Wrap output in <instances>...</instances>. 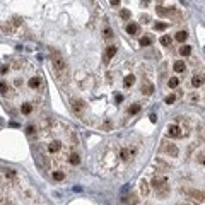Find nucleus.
I'll return each mask as SVG.
<instances>
[{"label":"nucleus","mask_w":205,"mask_h":205,"mask_svg":"<svg viewBox=\"0 0 205 205\" xmlns=\"http://www.w3.org/2000/svg\"><path fill=\"white\" fill-rule=\"evenodd\" d=\"M191 84H193V87H200V86H202V79L195 75V77L191 79Z\"/></svg>","instance_id":"28"},{"label":"nucleus","mask_w":205,"mask_h":205,"mask_svg":"<svg viewBox=\"0 0 205 205\" xmlns=\"http://www.w3.org/2000/svg\"><path fill=\"white\" fill-rule=\"evenodd\" d=\"M133 84H135V75H127L125 80H123V86L125 87H132Z\"/></svg>","instance_id":"17"},{"label":"nucleus","mask_w":205,"mask_h":205,"mask_svg":"<svg viewBox=\"0 0 205 205\" xmlns=\"http://www.w3.org/2000/svg\"><path fill=\"white\" fill-rule=\"evenodd\" d=\"M58 150H62V144H60V142H51V144H48V152H50V154H56V152H58Z\"/></svg>","instance_id":"11"},{"label":"nucleus","mask_w":205,"mask_h":205,"mask_svg":"<svg viewBox=\"0 0 205 205\" xmlns=\"http://www.w3.org/2000/svg\"><path fill=\"white\" fill-rule=\"evenodd\" d=\"M5 176H9V178H16L17 173H16V169H5Z\"/></svg>","instance_id":"31"},{"label":"nucleus","mask_w":205,"mask_h":205,"mask_svg":"<svg viewBox=\"0 0 205 205\" xmlns=\"http://www.w3.org/2000/svg\"><path fill=\"white\" fill-rule=\"evenodd\" d=\"M173 69H174V72H185V69H186V65H185V62H174V65H173Z\"/></svg>","instance_id":"14"},{"label":"nucleus","mask_w":205,"mask_h":205,"mask_svg":"<svg viewBox=\"0 0 205 205\" xmlns=\"http://www.w3.org/2000/svg\"><path fill=\"white\" fill-rule=\"evenodd\" d=\"M114 55H116V46H113V45L108 46V48H106V53H104V63H108Z\"/></svg>","instance_id":"6"},{"label":"nucleus","mask_w":205,"mask_h":205,"mask_svg":"<svg viewBox=\"0 0 205 205\" xmlns=\"http://www.w3.org/2000/svg\"><path fill=\"white\" fill-rule=\"evenodd\" d=\"M110 2H111V5H114V7H116V5L120 3V0H110Z\"/></svg>","instance_id":"37"},{"label":"nucleus","mask_w":205,"mask_h":205,"mask_svg":"<svg viewBox=\"0 0 205 205\" xmlns=\"http://www.w3.org/2000/svg\"><path fill=\"white\" fill-rule=\"evenodd\" d=\"M63 178H65V174H63L62 171H53V180H55V181H62Z\"/></svg>","instance_id":"26"},{"label":"nucleus","mask_w":205,"mask_h":205,"mask_svg":"<svg viewBox=\"0 0 205 205\" xmlns=\"http://www.w3.org/2000/svg\"><path fill=\"white\" fill-rule=\"evenodd\" d=\"M164 101H166V104H173V103L176 101V96H174V94H169V96L164 99Z\"/></svg>","instance_id":"33"},{"label":"nucleus","mask_w":205,"mask_h":205,"mask_svg":"<svg viewBox=\"0 0 205 205\" xmlns=\"http://www.w3.org/2000/svg\"><path fill=\"white\" fill-rule=\"evenodd\" d=\"M161 45H162V46H169V45H171V38H169V36H162V38H161Z\"/></svg>","instance_id":"29"},{"label":"nucleus","mask_w":205,"mask_h":205,"mask_svg":"<svg viewBox=\"0 0 205 205\" xmlns=\"http://www.w3.org/2000/svg\"><path fill=\"white\" fill-rule=\"evenodd\" d=\"M29 87H31V89H39V87H41V79H39V77H33V79L29 80Z\"/></svg>","instance_id":"13"},{"label":"nucleus","mask_w":205,"mask_h":205,"mask_svg":"<svg viewBox=\"0 0 205 205\" xmlns=\"http://www.w3.org/2000/svg\"><path fill=\"white\" fill-rule=\"evenodd\" d=\"M150 43H152V38H150V36H144L142 39H140V46H142V48L150 46Z\"/></svg>","instance_id":"20"},{"label":"nucleus","mask_w":205,"mask_h":205,"mask_svg":"<svg viewBox=\"0 0 205 205\" xmlns=\"http://www.w3.org/2000/svg\"><path fill=\"white\" fill-rule=\"evenodd\" d=\"M178 84H180V80H178L176 77H171V79L168 80V86L171 87V89H176V87H178Z\"/></svg>","instance_id":"22"},{"label":"nucleus","mask_w":205,"mask_h":205,"mask_svg":"<svg viewBox=\"0 0 205 205\" xmlns=\"http://www.w3.org/2000/svg\"><path fill=\"white\" fill-rule=\"evenodd\" d=\"M120 17L121 19H130V10H127V9L120 10Z\"/></svg>","instance_id":"30"},{"label":"nucleus","mask_w":205,"mask_h":205,"mask_svg":"<svg viewBox=\"0 0 205 205\" xmlns=\"http://www.w3.org/2000/svg\"><path fill=\"white\" fill-rule=\"evenodd\" d=\"M204 164H205V159H204Z\"/></svg>","instance_id":"39"},{"label":"nucleus","mask_w":205,"mask_h":205,"mask_svg":"<svg viewBox=\"0 0 205 205\" xmlns=\"http://www.w3.org/2000/svg\"><path fill=\"white\" fill-rule=\"evenodd\" d=\"M162 150L169 154V156H173V157H176L178 156V147L174 145V144H168V142H162Z\"/></svg>","instance_id":"4"},{"label":"nucleus","mask_w":205,"mask_h":205,"mask_svg":"<svg viewBox=\"0 0 205 205\" xmlns=\"http://www.w3.org/2000/svg\"><path fill=\"white\" fill-rule=\"evenodd\" d=\"M127 33H128L130 36H135V34H138V24H135V22H130V24L127 26Z\"/></svg>","instance_id":"12"},{"label":"nucleus","mask_w":205,"mask_h":205,"mask_svg":"<svg viewBox=\"0 0 205 205\" xmlns=\"http://www.w3.org/2000/svg\"><path fill=\"white\" fill-rule=\"evenodd\" d=\"M138 111H140V104H132L130 110H128V114H130V116H133V114H137Z\"/></svg>","instance_id":"23"},{"label":"nucleus","mask_w":205,"mask_h":205,"mask_svg":"<svg viewBox=\"0 0 205 205\" xmlns=\"http://www.w3.org/2000/svg\"><path fill=\"white\" fill-rule=\"evenodd\" d=\"M0 94H3V96H9L10 94V87L5 82H0Z\"/></svg>","instance_id":"19"},{"label":"nucleus","mask_w":205,"mask_h":205,"mask_svg":"<svg viewBox=\"0 0 205 205\" xmlns=\"http://www.w3.org/2000/svg\"><path fill=\"white\" fill-rule=\"evenodd\" d=\"M51 62H53V67H55L56 74L62 75L65 74V70H67V65H65V60L62 58V55L56 51V50H51Z\"/></svg>","instance_id":"2"},{"label":"nucleus","mask_w":205,"mask_h":205,"mask_svg":"<svg viewBox=\"0 0 205 205\" xmlns=\"http://www.w3.org/2000/svg\"><path fill=\"white\" fill-rule=\"evenodd\" d=\"M120 157H121L123 161L130 159V150H128V149H121V152H120Z\"/></svg>","instance_id":"27"},{"label":"nucleus","mask_w":205,"mask_h":205,"mask_svg":"<svg viewBox=\"0 0 205 205\" xmlns=\"http://www.w3.org/2000/svg\"><path fill=\"white\" fill-rule=\"evenodd\" d=\"M180 53L183 56H188L190 53H191V46H188V45H183L181 48H180Z\"/></svg>","instance_id":"21"},{"label":"nucleus","mask_w":205,"mask_h":205,"mask_svg":"<svg viewBox=\"0 0 205 205\" xmlns=\"http://www.w3.org/2000/svg\"><path fill=\"white\" fill-rule=\"evenodd\" d=\"M69 162H70L72 166H77V164L80 162V157H79V154H75V152H72V154L69 156Z\"/></svg>","instance_id":"15"},{"label":"nucleus","mask_w":205,"mask_h":205,"mask_svg":"<svg viewBox=\"0 0 205 205\" xmlns=\"http://www.w3.org/2000/svg\"><path fill=\"white\" fill-rule=\"evenodd\" d=\"M123 204L135 205V204H137V197H135V195H132V197H125V198H123Z\"/></svg>","instance_id":"24"},{"label":"nucleus","mask_w":205,"mask_h":205,"mask_svg":"<svg viewBox=\"0 0 205 205\" xmlns=\"http://www.w3.org/2000/svg\"><path fill=\"white\" fill-rule=\"evenodd\" d=\"M142 21L144 22H149V16H142Z\"/></svg>","instance_id":"38"},{"label":"nucleus","mask_w":205,"mask_h":205,"mask_svg":"<svg viewBox=\"0 0 205 205\" xmlns=\"http://www.w3.org/2000/svg\"><path fill=\"white\" fill-rule=\"evenodd\" d=\"M26 133H27V135H33V133H36V128H34L33 125H29V127L26 128Z\"/></svg>","instance_id":"34"},{"label":"nucleus","mask_w":205,"mask_h":205,"mask_svg":"<svg viewBox=\"0 0 205 205\" xmlns=\"http://www.w3.org/2000/svg\"><path fill=\"white\" fill-rule=\"evenodd\" d=\"M142 94H145V96H150V94L154 93V86L150 84V82H142Z\"/></svg>","instance_id":"8"},{"label":"nucleus","mask_w":205,"mask_h":205,"mask_svg":"<svg viewBox=\"0 0 205 205\" xmlns=\"http://www.w3.org/2000/svg\"><path fill=\"white\" fill-rule=\"evenodd\" d=\"M84 108H86V104H84L82 99H74V101H72V110H74L77 114H80V113L84 111Z\"/></svg>","instance_id":"5"},{"label":"nucleus","mask_w":205,"mask_h":205,"mask_svg":"<svg viewBox=\"0 0 205 205\" xmlns=\"http://www.w3.org/2000/svg\"><path fill=\"white\" fill-rule=\"evenodd\" d=\"M166 27H168L166 22H156V24H154V29H156V31H164Z\"/></svg>","instance_id":"25"},{"label":"nucleus","mask_w":205,"mask_h":205,"mask_svg":"<svg viewBox=\"0 0 205 205\" xmlns=\"http://www.w3.org/2000/svg\"><path fill=\"white\" fill-rule=\"evenodd\" d=\"M156 10H157V16H171V14H174V9H171V7H156Z\"/></svg>","instance_id":"7"},{"label":"nucleus","mask_w":205,"mask_h":205,"mask_svg":"<svg viewBox=\"0 0 205 205\" xmlns=\"http://www.w3.org/2000/svg\"><path fill=\"white\" fill-rule=\"evenodd\" d=\"M21 111L24 113V114H31V111H33V104H29V103H24V104L21 106Z\"/></svg>","instance_id":"18"},{"label":"nucleus","mask_w":205,"mask_h":205,"mask_svg":"<svg viewBox=\"0 0 205 205\" xmlns=\"http://www.w3.org/2000/svg\"><path fill=\"white\" fill-rule=\"evenodd\" d=\"M7 70H9V67H7V65H3V67H0V75L7 74Z\"/></svg>","instance_id":"36"},{"label":"nucleus","mask_w":205,"mask_h":205,"mask_svg":"<svg viewBox=\"0 0 205 205\" xmlns=\"http://www.w3.org/2000/svg\"><path fill=\"white\" fill-rule=\"evenodd\" d=\"M113 38V31L110 27H104V39H111Z\"/></svg>","instance_id":"32"},{"label":"nucleus","mask_w":205,"mask_h":205,"mask_svg":"<svg viewBox=\"0 0 205 205\" xmlns=\"http://www.w3.org/2000/svg\"><path fill=\"white\" fill-rule=\"evenodd\" d=\"M140 193L144 195V198H145V197H149V193H150L149 183H147L145 180H142V181H140Z\"/></svg>","instance_id":"10"},{"label":"nucleus","mask_w":205,"mask_h":205,"mask_svg":"<svg viewBox=\"0 0 205 205\" xmlns=\"http://www.w3.org/2000/svg\"><path fill=\"white\" fill-rule=\"evenodd\" d=\"M168 132H169L171 137H181V128H180L178 125H169Z\"/></svg>","instance_id":"9"},{"label":"nucleus","mask_w":205,"mask_h":205,"mask_svg":"<svg viewBox=\"0 0 205 205\" xmlns=\"http://www.w3.org/2000/svg\"><path fill=\"white\" fill-rule=\"evenodd\" d=\"M174 38H176V41H180V43H185V41H186V38H188V33H186V31H178Z\"/></svg>","instance_id":"16"},{"label":"nucleus","mask_w":205,"mask_h":205,"mask_svg":"<svg viewBox=\"0 0 205 205\" xmlns=\"http://www.w3.org/2000/svg\"><path fill=\"white\" fill-rule=\"evenodd\" d=\"M204 82H205V79H204Z\"/></svg>","instance_id":"40"},{"label":"nucleus","mask_w":205,"mask_h":205,"mask_svg":"<svg viewBox=\"0 0 205 205\" xmlns=\"http://www.w3.org/2000/svg\"><path fill=\"white\" fill-rule=\"evenodd\" d=\"M181 191H185L188 197H191V198H193L195 202H198V204H202V202L205 200V193L198 191V190H185V188H183Z\"/></svg>","instance_id":"3"},{"label":"nucleus","mask_w":205,"mask_h":205,"mask_svg":"<svg viewBox=\"0 0 205 205\" xmlns=\"http://www.w3.org/2000/svg\"><path fill=\"white\" fill-rule=\"evenodd\" d=\"M152 186H154V190L157 191V195H159L161 198H166V197H168L169 186H168V180H166L164 176H154Z\"/></svg>","instance_id":"1"},{"label":"nucleus","mask_w":205,"mask_h":205,"mask_svg":"<svg viewBox=\"0 0 205 205\" xmlns=\"http://www.w3.org/2000/svg\"><path fill=\"white\" fill-rule=\"evenodd\" d=\"M114 101H116V103H121V101H123V96H121V94H114Z\"/></svg>","instance_id":"35"}]
</instances>
